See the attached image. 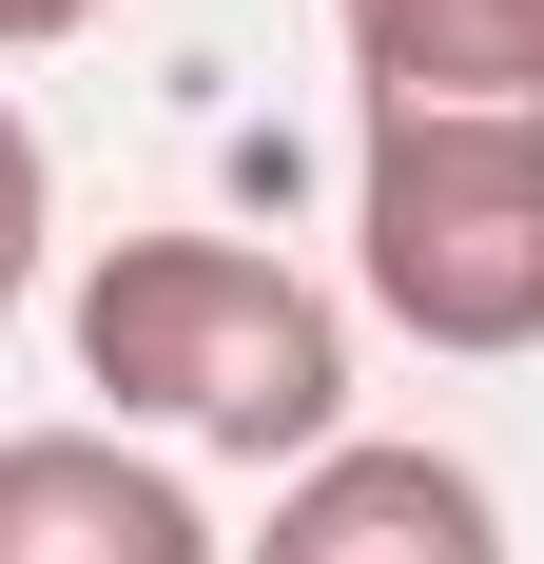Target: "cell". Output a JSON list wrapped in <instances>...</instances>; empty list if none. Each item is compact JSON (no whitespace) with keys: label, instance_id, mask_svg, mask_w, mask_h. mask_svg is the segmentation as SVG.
<instances>
[{"label":"cell","instance_id":"1","mask_svg":"<svg viewBox=\"0 0 544 564\" xmlns=\"http://www.w3.org/2000/svg\"><path fill=\"white\" fill-rule=\"evenodd\" d=\"M78 390H117V429L233 467H330L350 448V332L312 273H272L233 234H137L78 273Z\"/></svg>","mask_w":544,"mask_h":564},{"label":"cell","instance_id":"2","mask_svg":"<svg viewBox=\"0 0 544 564\" xmlns=\"http://www.w3.org/2000/svg\"><path fill=\"white\" fill-rule=\"evenodd\" d=\"M370 312L428 350H544V117H389L350 156Z\"/></svg>","mask_w":544,"mask_h":564},{"label":"cell","instance_id":"3","mask_svg":"<svg viewBox=\"0 0 544 564\" xmlns=\"http://www.w3.org/2000/svg\"><path fill=\"white\" fill-rule=\"evenodd\" d=\"M0 564H233L215 507L137 467L117 429H20L0 448Z\"/></svg>","mask_w":544,"mask_h":564},{"label":"cell","instance_id":"4","mask_svg":"<svg viewBox=\"0 0 544 564\" xmlns=\"http://www.w3.org/2000/svg\"><path fill=\"white\" fill-rule=\"evenodd\" d=\"M253 564H505V507L447 448H330V467L272 487Z\"/></svg>","mask_w":544,"mask_h":564},{"label":"cell","instance_id":"5","mask_svg":"<svg viewBox=\"0 0 544 564\" xmlns=\"http://www.w3.org/2000/svg\"><path fill=\"white\" fill-rule=\"evenodd\" d=\"M389 117H544V0H330Z\"/></svg>","mask_w":544,"mask_h":564},{"label":"cell","instance_id":"6","mask_svg":"<svg viewBox=\"0 0 544 564\" xmlns=\"http://www.w3.org/2000/svg\"><path fill=\"white\" fill-rule=\"evenodd\" d=\"M40 234H58V195H40V137H20V98H0V312L40 292Z\"/></svg>","mask_w":544,"mask_h":564},{"label":"cell","instance_id":"7","mask_svg":"<svg viewBox=\"0 0 544 564\" xmlns=\"http://www.w3.org/2000/svg\"><path fill=\"white\" fill-rule=\"evenodd\" d=\"M58 20H98V0H0V58H20V40H58Z\"/></svg>","mask_w":544,"mask_h":564}]
</instances>
